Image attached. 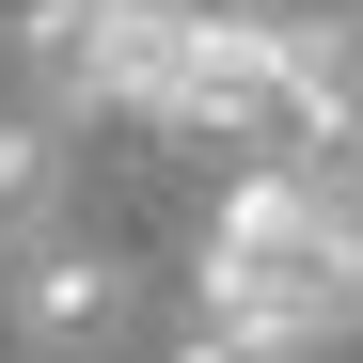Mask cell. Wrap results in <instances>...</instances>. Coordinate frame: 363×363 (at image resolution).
Listing matches in <instances>:
<instances>
[{
	"label": "cell",
	"instance_id": "6da1fadb",
	"mask_svg": "<svg viewBox=\"0 0 363 363\" xmlns=\"http://www.w3.org/2000/svg\"><path fill=\"white\" fill-rule=\"evenodd\" d=\"M190 316L237 332V347H269V363H332V347L363 332V174L253 158V174L206 206Z\"/></svg>",
	"mask_w": 363,
	"mask_h": 363
},
{
	"label": "cell",
	"instance_id": "52a82bcc",
	"mask_svg": "<svg viewBox=\"0 0 363 363\" xmlns=\"http://www.w3.org/2000/svg\"><path fill=\"white\" fill-rule=\"evenodd\" d=\"M174 363H269V347H237V332H206V316H190V332H174Z\"/></svg>",
	"mask_w": 363,
	"mask_h": 363
},
{
	"label": "cell",
	"instance_id": "5b68a950",
	"mask_svg": "<svg viewBox=\"0 0 363 363\" xmlns=\"http://www.w3.org/2000/svg\"><path fill=\"white\" fill-rule=\"evenodd\" d=\"M284 158L363 174V16H284Z\"/></svg>",
	"mask_w": 363,
	"mask_h": 363
},
{
	"label": "cell",
	"instance_id": "277c9868",
	"mask_svg": "<svg viewBox=\"0 0 363 363\" xmlns=\"http://www.w3.org/2000/svg\"><path fill=\"white\" fill-rule=\"evenodd\" d=\"M16 332L48 347V363H95L111 332L143 316V284H127V253H111V237H48V253H16Z\"/></svg>",
	"mask_w": 363,
	"mask_h": 363
},
{
	"label": "cell",
	"instance_id": "8992f818",
	"mask_svg": "<svg viewBox=\"0 0 363 363\" xmlns=\"http://www.w3.org/2000/svg\"><path fill=\"white\" fill-rule=\"evenodd\" d=\"M64 237V127L48 111H0V269Z\"/></svg>",
	"mask_w": 363,
	"mask_h": 363
},
{
	"label": "cell",
	"instance_id": "3957f363",
	"mask_svg": "<svg viewBox=\"0 0 363 363\" xmlns=\"http://www.w3.org/2000/svg\"><path fill=\"white\" fill-rule=\"evenodd\" d=\"M284 16H253V0H190V48H174V95L158 127L174 143H237V158H284Z\"/></svg>",
	"mask_w": 363,
	"mask_h": 363
},
{
	"label": "cell",
	"instance_id": "7a4b0ae2",
	"mask_svg": "<svg viewBox=\"0 0 363 363\" xmlns=\"http://www.w3.org/2000/svg\"><path fill=\"white\" fill-rule=\"evenodd\" d=\"M190 0H16V79L48 127H158Z\"/></svg>",
	"mask_w": 363,
	"mask_h": 363
}]
</instances>
